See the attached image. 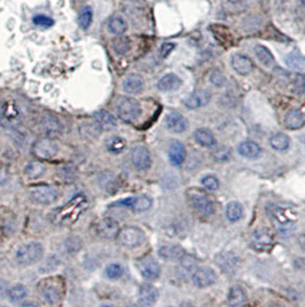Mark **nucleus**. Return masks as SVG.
I'll list each match as a JSON object with an SVG mask.
<instances>
[{
  "instance_id": "nucleus-55",
  "label": "nucleus",
  "mask_w": 305,
  "mask_h": 307,
  "mask_svg": "<svg viewBox=\"0 0 305 307\" xmlns=\"http://www.w3.org/2000/svg\"><path fill=\"white\" fill-rule=\"evenodd\" d=\"M297 241H298V245L300 249L305 251V234H300L298 238H297Z\"/></svg>"
},
{
  "instance_id": "nucleus-44",
  "label": "nucleus",
  "mask_w": 305,
  "mask_h": 307,
  "mask_svg": "<svg viewBox=\"0 0 305 307\" xmlns=\"http://www.w3.org/2000/svg\"><path fill=\"white\" fill-rule=\"evenodd\" d=\"M59 177L65 182H73L77 179V171L73 166H63L59 169Z\"/></svg>"
},
{
  "instance_id": "nucleus-41",
  "label": "nucleus",
  "mask_w": 305,
  "mask_h": 307,
  "mask_svg": "<svg viewBox=\"0 0 305 307\" xmlns=\"http://www.w3.org/2000/svg\"><path fill=\"white\" fill-rule=\"evenodd\" d=\"M126 147V141L124 138L118 136L110 137V138L107 140V148L110 153H114V155H118V153L123 152Z\"/></svg>"
},
{
  "instance_id": "nucleus-3",
  "label": "nucleus",
  "mask_w": 305,
  "mask_h": 307,
  "mask_svg": "<svg viewBox=\"0 0 305 307\" xmlns=\"http://www.w3.org/2000/svg\"><path fill=\"white\" fill-rule=\"evenodd\" d=\"M44 257V247L41 243L30 242L19 247L15 258L21 266H33Z\"/></svg>"
},
{
  "instance_id": "nucleus-22",
  "label": "nucleus",
  "mask_w": 305,
  "mask_h": 307,
  "mask_svg": "<svg viewBox=\"0 0 305 307\" xmlns=\"http://www.w3.org/2000/svg\"><path fill=\"white\" fill-rule=\"evenodd\" d=\"M232 67L240 75H248L252 72V61L243 54H234L232 58Z\"/></svg>"
},
{
  "instance_id": "nucleus-31",
  "label": "nucleus",
  "mask_w": 305,
  "mask_h": 307,
  "mask_svg": "<svg viewBox=\"0 0 305 307\" xmlns=\"http://www.w3.org/2000/svg\"><path fill=\"white\" fill-rule=\"evenodd\" d=\"M228 304L232 306H241L247 300V294L241 286H232L227 296Z\"/></svg>"
},
{
  "instance_id": "nucleus-25",
  "label": "nucleus",
  "mask_w": 305,
  "mask_h": 307,
  "mask_svg": "<svg viewBox=\"0 0 305 307\" xmlns=\"http://www.w3.org/2000/svg\"><path fill=\"white\" fill-rule=\"evenodd\" d=\"M284 124H286L288 129H291V130L300 129L305 124V114L302 111H299V109H291L286 115Z\"/></svg>"
},
{
  "instance_id": "nucleus-2",
  "label": "nucleus",
  "mask_w": 305,
  "mask_h": 307,
  "mask_svg": "<svg viewBox=\"0 0 305 307\" xmlns=\"http://www.w3.org/2000/svg\"><path fill=\"white\" fill-rule=\"evenodd\" d=\"M38 290L41 296L51 305H55L61 301L65 293V282L60 277L44 278L39 282Z\"/></svg>"
},
{
  "instance_id": "nucleus-4",
  "label": "nucleus",
  "mask_w": 305,
  "mask_h": 307,
  "mask_svg": "<svg viewBox=\"0 0 305 307\" xmlns=\"http://www.w3.org/2000/svg\"><path fill=\"white\" fill-rule=\"evenodd\" d=\"M116 112L125 122H136L141 115L140 104L131 97H121L116 101Z\"/></svg>"
},
{
  "instance_id": "nucleus-32",
  "label": "nucleus",
  "mask_w": 305,
  "mask_h": 307,
  "mask_svg": "<svg viewBox=\"0 0 305 307\" xmlns=\"http://www.w3.org/2000/svg\"><path fill=\"white\" fill-rule=\"evenodd\" d=\"M212 34L215 35V37L221 45L228 46L232 43V35L229 33V30L226 27L220 26V25H215L211 27Z\"/></svg>"
},
{
  "instance_id": "nucleus-50",
  "label": "nucleus",
  "mask_w": 305,
  "mask_h": 307,
  "mask_svg": "<svg viewBox=\"0 0 305 307\" xmlns=\"http://www.w3.org/2000/svg\"><path fill=\"white\" fill-rule=\"evenodd\" d=\"M202 186H203L207 190L210 191H216L218 188H219V181L216 176L213 175H207L202 179Z\"/></svg>"
},
{
  "instance_id": "nucleus-7",
  "label": "nucleus",
  "mask_w": 305,
  "mask_h": 307,
  "mask_svg": "<svg viewBox=\"0 0 305 307\" xmlns=\"http://www.w3.org/2000/svg\"><path fill=\"white\" fill-rule=\"evenodd\" d=\"M188 197L191 200L192 206L195 208L197 212H200L203 215H211L215 211L211 199L208 195H205L203 191L197 190V189H191L188 191Z\"/></svg>"
},
{
  "instance_id": "nucleus-33",
  "label": "nucleus",
  "mask_w": 305,
  "mask_h": 307,
  "mask_svg": "<svg viewBox=\"0 0 305 307\" xmlns=\"http://www.w3.org/2000/svg\"><path fill=\"white\" fill-rule=\"evenodd\" d=\"M108 29L112 34L121 36L128 30V23L122 17H113L108 22Z\"/></svg>"
},
{
  "instance_id": "nucleus-11",
  "label": "nucleus",
  "mask_w": 305,
  "mask_h": 307,
  "mask_svg": "<svg viewBox=\"0 0 305 307\" xmlns=\"http://www.w3.org/2000/svg\"><path fill=\"white\" fill-rule=\"evenodd\" d=\"M251 246L258 252H267L272 249L274 241L273 235L267 228H258L251 235Z\"/></svg>"
},
{
  "instance_id": "nucleus-30",
  "label": "nucleus",
  "mask_w": 305,
  "mask_h": 307,
  "mask_svg": "<svg viewBox=\"0 0 305 307\" xmlns=\"http://www.w3.org/2000/svg\"><path fill=\"white\" fill-rule=\"evenodd\" d=\"M194 138H195V140L200 145L205 147H211L216 144L215 136H213V133L210 131L209 129H204V128L197 129L195 133H194Z\"/></svg>"
},
{
  "instance_id": "nucleus-19",
  "label": "nucleus",
  "mask_w": 305,
  "mask_h": 307,
  "mask_svg": "<svg viewBox=\"0 0 305 307\" xmlns=\"http://www.w3.org/2000/svg\"><path fill=\"white\" fill-rule=\"evenodd\" d=\"M118 205L132 208L134 212H145L149 210L150 206H152V199L147 196H140V197H136V198H129L122 200V202L118 203Z\"/></svg>"
},
{
  "instance_id": "nucleus-53",
  "label": "nucleus",
  "mask_w": 305,
  "mask_h": 307,
  "mask_svg": "<svg viewBox=\"0 0 305 307\" xmlns=\"http://www.w3.org/2000/svg\"><path fill=\"white\" fill-rule=\"evenodd\" d=\"M174 45L173 43H164L163 45L161 46V50H160V52H161V57L162 58H166L169 56L170 53L172 52V51L174 50Z\"/></svg>"
},
{
  "instance_id": "nucleus-23",
  "label": "nucleus",
  "mask_w": 305,
  "mask_h": 307,
  "mask_svg": "<svg viewBox=\"0 0 305 307\" xmlns=\"http://www.w3.org/2000/svg\"><path fill=\"white\" fill-rule=\"evenodd\" d=\"M142 89H144V80H142L140 75L131 74L123 81V90H124L125 92L136 94L140 93Z\"/></svg>"
},
{
  "instance_id": "nucleus-45",
  "label": "nucleus",
  "mask_w": 305,
  "mask_h": 307,
  "mask_svg": "<svg viewBox=\"0 0 305 307\" xmlns=\"http://www.w3.org/2000/svg\"><path fill=\"white\" fill-rule=\"evenodd\" d=\"M116 177H114L112 173H105L100 176L99 182L102 186V189H105L107 191H110L113 188H116Z\"/></svg>"
},
{
  "instance_id": "nucleus-24",
  "label": "nucleus",
  "mask_w": 305,
  "mask_h": 307,
  "mask_svg": "<svg viewBox=\"0 0 305 307\" xmlns=\"http://www.w3.org/2000/svg\"><path fill=\"white\" fill-rule=\"evenodd\" d=\"M183 84V82L177 75L174 74H166L163 77L158 81L157 88L161 91H174V90H178Z\"/></svg>"
},
{
  "instance_id": "nucleus-26",
  "label": "nucleus",
  "mask_w": 305,
  "mask_h": 307,
  "mask_svg": "<svg viewBox=\"0 0 305 307\" xmlns=\"http://www.w3.org/2000/svg\"><path fill=\"white\" fill-rule=\"evenodd\" d=\"M185 254V251L179 245H163L158 249V255L164 260H177L180 259Z\"/></svg>"
},
{
  "instance_id": "nucleus-5",
  "label": "nucleus",
  "mask_w": 305,
  "mask_h": 307,
  "mask_svg": "<svg viewBox=\"0 0 305 307\" xmlns=\"http://www.w3.org/2000/svg\"><path fill=\"white\" fill-rule=\"evenodd\" d=\"M271 214L278 228L279 235L281 237H289L295 229V214L284 208H274Z\"/></svg>"
},
{
  "instance_id": "nucleus-21",
  "label": "nucleus",
  "mask_w": 305,
  "mask_h": 307,
  "mask_svg": "<svg viewBox=\"0 0 305 307\" xmlns=\"http://www.w3.org/2000/svg\"><path fill=\"white\" fill-rule=\"evenodd\" d=\"M94 121L100 127L102 130H113L114 128L117 127V121L109 112L105 109H100L94 113Z\"/></svg>"
},
{
  "instance_id": "nucleus-10",
  "label": "nucleus",
  "mask_w": 305,
  "mask_h": 307,
  "mask_svg": "<svg viewBox=\"0 0 305 307\" xmlns=\"http://www.w3.org/2000/svg\"><path fill=\"white\" fill-rule=\"evenodd\" d=\"M137 267L141 276L148 281H155L161 275V266L155 258L147 255L138 260Z\"/></svg>"
},
{
  "instance_id": "nucleus-40",
  "label": "nucleus",
  "mask_w": 305,
  "mask_h": 307,
  "mask_svg": "<svg viewBox=\"0 0 305 307\" xmlns=\"http://www.w3.org/2000/svg\"><path fill=\"white\" fill-rule=\"evenodd\" d=\"M28 296V290L23 284H15L9 291V298L12 302L17 304L25 300Z\"/></svg>"
},
{
  "instance_id": "nucleus-1",
  "label": "nucleus",
  "mask_w": 305,
  "mask_h": 307,
  "mask_svg": "<svg viewBox=\"0 0 305 307\" xmlns=\"http://www.w3.org/2000/svg\"><path fill=\"white\" fill-rule=\"evenodd\" d=\"M89 202L84 195H77L63 206L55 208L50 213L51 222L57 226H71L78 221L81 215L86 211Z\"/></svg>"
},
{
  "instance_id": "nucleus-9",
  "label": "nucleus",
  "mask_w": 305,
  "mask_h": 307,
  "mask_svg": "<svg viewBox=\"0 0 305 307\" xmlns=\"http://www.w3.org/2000/svg\"><path fill=\"white\" fill-rule=\"evenodd\" d=\"M33 152L38 159L49 160L58 155L59 146L52 138L46 137V138H41L36 141L33 146Z\"/></svg>"
},
{
  "instance_id": "nucleus-6",
  "label": "nucleus",
  "mask_w": 305,
  "mask_h": 307,
  "mask_svg": "<svg viewBox=\"0 0 305 307\" xmlns=\"http://www.w3.org/2000/svg\"><path fill=\"white\" fill-rule=\"evenodd\" d=\"M117 239L122 246L128 247V249H134L144 243L145 234L138 227H124L118 233Z\"/></svg>"
},
{
  "instance_id": "nucleus-20",
  "label": "nucleus",
  "mask_w": 305,
  "mask_h": 307,
  "mask_svg": "<svg viewBox=\"0 0 305 307\" xmlns=\"http://www.w3.org/2000/svg\"><path fill=\"white\" fill-rule=\"evenodd\" d=\"M158 298V291L155 286L145 283L139 288V301L145 306H152Z\"/></svg>"
},
{
  "instance_id": "nucleus-46",
  "label": "nucleus",
  "mask_w": 305,
  "mask_h": 307,
  "mask_svg": "<svg viewBox=\"0 0 305 307\" xmlns=\"http://www.w3.org/2000/svg\"><path fill=\"white\" fill-rule=\"evenodd\" d=\"M212 157L219 163H226L231 159V151L226 146H219L215 148V151L212 152Z\"/></svg>"
},
{
  "instance_id": "nucleus-15",
  "label": "nucleus",
  "mask_w": 305,
  "mask_h": 307,
  "mask_svg": "<svg viewBox=\"0 0 305 307\" xmlns=\"http://www.w3.org/2000/svg\"><path fill=\"white\" fill-rule=\"evenodd\" d=\"M97 233L102 238L113 239L117 237L118 233H120V226H118V223L114 219H102L97 224Z\"/></svg>"
},
{
  "instance_id": "nucleus-57",
  "label": "nucleus",
  "mask_w": 305,
  "mask_h": 307,
  "mask_svg": "<svg viewBox=\"0 0 305 307\" xmlns=\"http://www.w3.org/2000/svg\"><path fill=\"white\" fill-rule=\"evenodd\" d=\"M227 2L231 3V4H239L241 2H243V0H227Z\"/></svg>"
},
{
  "instance_id": "nucleus-29",
  "label": "nucleus",
  "mask_w": 305,
  "mask_h": 307,
  "mask_svg": "<svg viewBox=\"0 0 305 307\" xmlns=\"http://www.w3.org/2000/svg\"><path fill=\"white\" fill-rule=\"evenodd\" d=\"M237 151L244 158L253 159L259 157L260 155V147L258 144L253 143V141H242L239 146H237Z\"/></svg>"
},
{
  "instance_id": "nucleus-42",
  "label": "nucleus",
  "mask_w": 305,
  "mask_h": 307,
  "mask_svg": "<svg viewBox=\"0 0 305 307\" xmlns=\"http://www.w3.org/2000/svg\"><path fill=\"white\" fill-rule=\"evenodd\" d=\"M92 21H93L92 7L85 6L78 15V25H79V27H81V28L86 30V29L90 28L91 25H92Z\"/></svg>"
},
{
  "instance_id": "nucleus-14",
  "label": "nucleus",
  "mask_w": 305,
  "mask_h": 307,
  "mask_svg": "<svg viewBox=\"0 0 305 307\" xmlns=\"http://www.w3.org/2000/svg\"><path fill=\"white\" fill-rule=\"evenodd\" d=\"M131 159L133 166L139 171H147L152 166V157L145 146L134 147L131 153Z\"/></svg>"
},
{
  "instance_id": "nucleus-58",
  "label": "nucleus",
  "mask_w": 305,
  "mask_h": 307,
  "mask_svg": "<svg viewBox=\"0 0 305 307\" xmlns=\"http://www.w3.org/2000/svg\"><path fill=\"white\" fill-rule=\"evenodd\" d=\"M302 4H303V6L305 7V0H302Z\"/></svg>"
},
{
  "instance_id": "nucleus-8",
  "label": "nucleus",
  "mask_w": 305,
  "mask_h": 307,
  "mask_svg": "<svg viewBox=\"0 0 305 307\" xmlns=\"http://www.w3.org/2000/svg\"><path fill=\"white\" fill-rule=\"evenodd\" d=\"M60 192L55 187L38 186L30 190V198L33 202L39 205H50L59 198Z\"/></svg>"
},
{
  "instance_id": "nucleus-36",
  "label": "nucleus",
  "mask_w": 305,
  "mask_h": 307,
  "mask_svg": "<svg viewBox=\"0 0 305 307\" xmlns=\"http://www.w3.org/2000/svg\"><path fill=\"white\" fill-rule=\"evenodd\" d=\"M270 144L276 151H286L289 147V145H290V139H289V137L284 135V133L276 132L274 135H272L270 138Z\"/></svg>"
},
{
  "instance_id": "nucleus-48",
  "label": "nucleus",
  "mask_w": 305,
  "mask_h": 307,
  "mask_svg": "<svg viewBox=\"0 0 305 307\" xmlns=\"http://www.w3.org/2000/svg\"><path fill=\"white\" fill-rule=\"evenodd\" d=\"M292 92L298 94V96H303L305 94V76L303 75H298L294 78L291 84Z\"/></svg>"
},
{
  "instance_id": "nucleus-43",
  "label": "nucleus",
  "mask_w": 305,
  "mask_h": 307,
  "mask_svg": "<svg viewBox=\"0 0 305 307\" xmlns=\"http://www.w3.org/2000/svg\"><path fill=\"white\" fill-rule=\"evenodd\" d=\"M113 47L117 54L124 56L131 49V42L128 37H124L121 35V36L116 37L113 41Z\"/></svg>"
},
{
  "instance_id": "nucleus-35",
  "label": "nucleus",
  "mask_w": 305,
  "mask_h": 307,
  "mask_svg": "<svg viewBox=\"0 0 305 307\" xmlns=\"http://www.w3.org/2000/svg\"><path fill=\"white\" fill-rule=\"evenodd\" d=\"M286 64L289 68L295 70H304L305 69V58L300 54L298 51H292L289 53L286 58Z\"/></svg>"
},
{
  "instance_id": "nucleus-54",
  "label": "nucleus",
  "mask_w": 305,
  "mask_h": 307,
  "mask_svg": "<svg viewBox=\"0 0 305 307\" xmlns=\"http://www.w3.org/2000/svg\"><path fill=\"white\" fill-rule=\"evenodd\" d=\"M6 292H9V284L5 279L0 277V298L5 296Z\"/></svg>"
},
{
  "instance_id": "nucleus-34",
  "label": "nucleus",
  "mask_w": 305,
  "mask_h": 307,
  "mask_svg": "<svg viewBox=\"0 0 305 307\" xmlns=\"http://www.w3.org/2000/svg\"><path fill=\"white\" fill-rule=\"evenodd\" d=\"M3 122L9 125L15 124V122L19 120L20 112L19 108L14 104H6L3 109Z\"/></svg>"
},
{
  "instance_id": "nucleus-56",
  "label": "nucleus",
  "mask_w": 305,
  "mask_h": 307,
  "mask_svg": "<svg viewBox=\"0 0 305 307\" xmlns=\"http://www.w3.org/2000/svg\"><path fill=\"white\" fill-rule=\"evenodd\" d=\"M22 306H38L37 302H23Z\"/></svg>"
},
{
  "instance_id": "nucleus-13",
  "label": "nucleus",
  "mask_w": 305,
  "mask_h": 307,
  "mask_svg": "<svg viewBox=\"0 0 305 307\" xmlns=\"http://www.w3.org/2000/svg\"><path fill=\"white\" fill-rule=\"evenodd\" d=\"M216 263L221 271L226 274H233L239 267L240 260L232 252H221L216 257Z\"/></svg>"
},
{
  "instance_id": "nucleus-51",
  "label": "nucleus",
  "mask_w": 305,
  "mask_h": 307,
  "mask_svg": "<svg viewBox=\"0 0 305 307\" xmlns=\"http://www.w3.org/2000/svg\"><path fill=\"white\" fill-rule=\"evenodd\" d=\"M33 22H34V25L38 26V27H43V28H51V27L54 26L53 19L46 17V15H42V14L34 17Z\"/></svg>"
},
{
  "instance_id": "nucleus-18",
  "label": "nucleus",
  "mask_w": 305,
  "mask_h": 307,
  "mask_svg": "<svg viewBox=\"0 0 305 307\" xmlns=\"http://www.w3.org/2000/svg\"><path fill=\"white\" fill-rule=\"evenodd\" d=\"M166 128L173 133H181L187 129V120L179 113H170L165 117Z\"/></svg>"
},
{
  "instance_id": "nucleus-16",
  "label": "nucleus",
  "mask_w": 305,
  "mask_h": 307,
  "mask_svg": "<svg viewBox=\"0 0 305 307\" xmlns=\"http://www.w3.org/2000/svg\"><path fill=\"white\" fill-rule=\"evenodd\" d=\"M42 129L44 133L50 138L52 137H59L62 133V124L58 120V117L53 115L44 116L42 121Z\"/></svg>"
},
{
  "instance_id": "nucleus-12",
  "label": "nucleus",
  "mask_w": 305,
  "mask_h": 307,
  "mask_svg": "<svg viewBox=\"0 0 305 307\" xmlns=\"http://www.w3.org/2000/svg\"><path fill=\"white\" fill-rule=\"evenodd\" d=\"M192 279L194 285L197 288L203 289L207 286L212 285L213 283L217 281V275L215 271L209 267H202V268H197L194 274L192 275Z\"/></svg>"
},
{
  "instance_id": "nucleus-27",
  "label": "nucleus",
  "mask_w": 305,
  "mask_h": 307,
  "mask_svg": "<svg viewBox=\"0 0 305 307\" xmlns=\"http://www.w3.org/2000/svg\"><path fill=\"white\" fill-rule=\"evenodd\" d=\"M179 263V275L183 278H186L188 276H192L194 271L197 269V261L195 258H193L192 255H183L180 259Z\"/></svg>"
},
{
  "instance_id": "nucleus-47",
  "label": "nucleus",
  "mask_w": 305,
  "mask_h": 307,
  "mask_svg": "<svg viewBox=\"0 0 305 307\" xmlns=\"http://www.w3.org/2000/svg\"><path fill=\"white\" fill-rule=\"evenodd\" d=\"M66 247L69 253H77V252L83 247V241L79 237H69L66 241Z\"/></svg>"
},
{
  "instance_id": "nucleus-37",
  "label": "nucleus",
  "mask_w": 305,
  "mask_h": 307,
  "mask_svg": "<svg viewBox=\"0 0 305 307\" xmlns=\"http://www.w3.org/2000/svg\"><path fill=\"white\" fill-rule=\"evenodd\" d=\"M255 54L260 64L265 67H271L274 64V58H273L271 51L263 45H257L255 47Z\"/></svg>"
},
{
  "instance_id": "nucleus-49",
  "label": "nucleus",
  "mask_w": 305,
  "mask_h": 307,
  "mask_svg": "<svg viewBox=\"0 0 305 307\" xmlns=\"http://www.w3.org/2000/svg\"><path fill=\"white\" fill-rule=\"evenodd\" d=\"M123 273H124L123 267L121 265H118V263H110V265L106 268V275L112 279L120 278Z\"/></svg>"
},
{
  "instance_id": "nucleus-38",
  "label": "nucleus",
  "mask_w": 305,
  "mask_h": 307,
  "mask_svg": "<svg viewBox=\"0 0 305 307\" xmlns=\"http://www.w3.org/2000/svg\"><path fill=\"white\" fill-rule=\"evenodd\" d=\"M45 171L46 167L44 166L42 163H39V161H31V163L28 164L25 168L26 175L31 180L41 177L44 173H45Z\"/></svg>"
},
{
  "instance_id": "nucleus-17",
  "label": "nucleus",
  "mask_w": 305,
  "mask_h": 307,
  "mask_svg": "<svg viewBox=\"0 0 305 307\" xmlns=\"http://www.w3.org/2000/svg\"><path fill=\"white\" fill-rule=\"evenodd\" d=\"M210 100H211V93L208 90H196L195 92H193L189 96L188 99L185 101V104L189 109H195L208 105Z\"/></svg>"
},
{
  "instance_id": "nucleus-28",
  "label": "nucleus",
  "mask_w": 305,
  "mask_h": 307,
  "mask_svg": "<svg viewBox=\"0 0 305 307\" xmlns=\"http://www.w3.org/2000/svg\"><path fill=\"white\" fill-rule=\"evenodd\" d=\"M185 146L180 141H173L169 148V159L173 166H180L185 160Z\"/></svg>"
},
{
  "instance_id": "nucleus-52",
  "label": "nucleus",
  "mask_w": 305,
  "mask_h": 307,
  "mask_svg": "<svg viewBox=\"0 0 305 307\" xmlns=\"http://www.w3.org/2000/svg\"><path fill=\"white\" fill-rule=\"evenodd\" d=\"M210 81H211V83L216 86H221L224 85L225 81H226V78H225L224 74L219 72V70H213L210 75Z\"/></svg>"
},
{
  "instance_id": "nucleus-39",
  "label": "nucleus",
  "mask_w": 305,
  "mask_h": 307,
  "mask_svg": "<svg viewBox=\"0 0 305 307\" xmlns=\"http://www.w3.org/2000/svg\"><path fill=\"white\" fill-rule=\"evenodd\" d=\"M243 206L237 202H232L227 205L226 215L229 221L236 222L243 216Z\"/></svg>"
}]
</instances>
